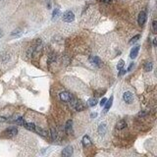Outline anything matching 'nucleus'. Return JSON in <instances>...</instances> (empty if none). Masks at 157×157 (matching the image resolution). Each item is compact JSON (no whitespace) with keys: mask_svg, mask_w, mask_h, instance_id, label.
<instances>
[{"mask_svg":"<svg viewBox=\"0 0 157 157\" xmlns=\"http://www.w3.org/2000/svg\"><path fill=\"white\" fill-rule=\"evenodd\" d=\"M126 127H127V123H126V121H124V120L119 121V122L117 123V125H116V128H117L118 130H123V129L126 128Z\"/></svg>","mask_w":157,"mask_h":157,"instance_id":"obj_11","label":"nucleus"},{"mask_svg":"<svg viewBox=\"0 0 157 157\" xmlns=\"http://www.w3.org/2000/svg\"><path fill=\"white\" fill-rule=\"evenodd\" d=\"M2 35H3V33H2V31H1V30H0V37H1V36H2Z\"/></svg>","mask_w":157,"mask_h":157,"instance_id":"obj_30","label":"nucleus"},{"mask_svg":"<svg viewBox=\"0 0 157 157\" xmlns=\"http://www.w3.org/2000/svg\"><path fill=\"white\" fill-rule=\"evenodd\" d=\"M98 133H99L100 135H104V134L106 133V126H105L104 124H101V125L99 126V128H98Z\"/></svg>","mask_w":157,"mask_h":157,"instance_id":"obj_17","label":"nucleus"},{"mask_svg":"<svg viewBox=\"0 0 157 157\" xmlns=\"http://www.w3.org/2000/svg\"><path fill=\"white\" fill-rule=\"evenodd\" d=\"M59 15H60V10H59L58 8H56V9L53 11V13H52V20H55Z\"/></svg>","mask_w":157,"mask_h":157,"instance_id":"obj_19","label":"nucleus"},{"mask_svg":"<svg viewBox=\"0 0 157 157\" xmlns=\"http://www.w3.org/2000/svg\"><path fill=\"white\" fill-rule=\"evenodd\" d=\"M138 22H139V25L140 26H142L144 25V23L146 22V14L145 12H141L140 15H139V19H138Z\"/></svg>","mask_w":157,"mask_h":157,"instance_id":"obj_4","label":"nucleus"},{"mask_svg":"<svg viewBox=\"0 0 157 157\" xmlns=\"http://www.w3.org/2000/svg\"><path fill=\"white\" fill-rule=\"evenodd\" d=\"M72 104H73V107H74L76 110H78V111H81V110L84 109V106L82 105V103H81L80 101L74 100V102H72Z\"/></svg>","mask_w":157,"mask_h":157,"instance_id":"obj_7","label":"nucleus"},{"mask_svg":"<svg viewBox=\"0 0 157 157\" xmlns=\"http://www.w3.org/2000/svg\"><path fill=\"white\" fill-rule=\"evenodd\" d=\"M82 144H83V146H89L90 144H91V141H90V140H89V138L87 137V136H84L83 138H82Z\"/></svg>","mask_w":157,"mask_h":157,"instance_id":"obj_12","label":"nucleus"},{"mask_svg":"<svg viewBox=\"0 0 157 157\" xmlns=\"http://www.w3.org/2000/svg\"><path fill=\"white\" fill-rule=\"evenodd\" d=\"M63 20L67 23H71L75 20V15L72 11H67L63 14Z\"/></svg>","mask_w":157,"mask_h":157,"instance_id":"obj_2","label":"nucleus"},{"mask_svg":"<svg viewBox=\"0 0 157 157\" xmlns=\"http://www.w3.org/2000/svg\"><path fill=\"white\" fill-rule=\"evenodd\" d=\"M123 100L128 103V104H131L134 102V94L131 92V91H126L124 94H123Z\"/></svg>","mask_w":157,"mask_h":157,"instance_id":"obj_3","label":"nucleus"},{"mask_svg":"<svg viewBox=\"0 0 157 157\" xmlns=\"http://www.w3.org/2000/svg\"><path fill=\"white\" fill-rule=\"evenodd\" d=\"M34 131H35V132H37L39 135H41V136H43V137H46V136H47V132H46L45 130H43V129L39 128V127H36V126H35Z\"/></svg>","mask_w":157,"mask_h":157,"instance_id":"obj_15","label":"nucleus"},{"mask_svg":"<svg viewBox=\"0 0 157 157\" xmlns=\"http://www.w3.org/2000/svg\"><path fill=\"white\" fill-rule=\"evenodd\" d=\"M112 103H113V96H111V97H110V99L108 100V102H106V103H105V105H104V106H105V108H104V112H105V113H106V112H107V111L111 108Z\"/></svg>","mask_w":157,"mask_h":157,"instance_id":"obj_10","label":"nucleus"},{"mask_svg":"<svg viewBox=\"0 0 157 157\" xmlns=\"http://www.w3.org/2000/svg\"><path fill=\"white\" fill-rule=\"evenodd\" d=\"M124 65H125L124 60H120V61L118 62V65H117V69H118V70H121V69L124 67Z\"/></svg>","mask_w":157,"mask_h":157,"instance_id":"obj_21","label":"nucleus"},{"mask_svg":"<svg viewBox=\"0 0 157 157\" xmlns=\"http://www.w3.org/2000/svg\"><path fill=\"white\" fill-rule=\"evenodd\" d=\"M100 1H102V2H104V3H110L112 0H100Z\"/></svg>","mask_w":157,"mask_h":157,"instance_id":"obj_28","label":"nucleus"},{"mask_svg":"<svg viewBox=\"0 0 157 157\" xmlns=\"http://www.w3.org/2000/svg\"><path fill=\"white\" fill-rule=\"evenodd\" d=\"M96 103H97V100H96V98H90V99L88 100V102H87L88 106H90V107H93V106H95V105H96Z\"/></svg>","mask_w":157,"mask_h":157,"instance_id":"obj_18","label":"nucleus"},{"mask_svg":"<svg viewBox=\"0 0 157 157\" xmlns=\"http://www.w3.org/2000/svg\"><path fill=\"white\" fill-rule=\"evenodd\" d=\"M120 71H121V72H120V73H119V75H120V76H122V75H124V74H125V73H126V71H125V70H124V69H123V68H122V69H121V70H120Z\"/></svg>","mask_w":157,"mask_h":157,"instance_id":"obj_26","label":"nucleus"},{"mask_svg":"<svg viewBox=\"0 0 157 157\" xmlns=\"http://www.w3.org/2000/svg\"><path fill=\"white\" fill-rule=\"evenodd\" d=\"M60 98H61L62 101H65V102H69V101L72 99L70 93H68V92H66V91H63V92L60 93Z\"/></svg>","mask_w":157,"mask_h":157,"instance_id":"obj_6","label":"nucleus"},{"mask_svg":"<svg viewBox=\"0 0 157 157\" xmlns=\"http://www.w3.org/2000/svg\"><path fill=\"white\" fill-rule=\"evenodd\" d=\"M24 127L30 131H33L34 132V129H35V125L33 123H25L24 124Z\"/></svg>","mask_w":157,"mask_h":157,"instance_id":"obj_13","label":"nucleus"},{"mask_svg":"<svg viewBox=\"0 0 157 157\" xmlns=\"http://www.w3.org/2000/svg\"><path fill=\"white\" fill-rule=\"evenodd\" d=\"M140 37H141V35H140V34H137L136 36H134V37H133V38L130 40V43H131V44H133V43L137 42V41L139 40V38H140Z\"/></svg>","mask_w":157,"mask_h":157,"instance_id":"obj_20","label":"nucleus"},{"mask_svg":"<svg viewBox=\"0 0 157 157\" xmlns=\"http://www.w3.org/2000/svg\"><path fill=\"white\" fill-rule=\"evenodd\" d=\"M73 154V147L72 146H66L64 149H63V151H62V155L63 156H66V157H69L71 156Z\"/></svg>","mask_w":157,"mask_h":157,"instance_id":"obj_5","label":"nucleus"},{"mask_svg":"<svg viewBox=\"0 0 157 157\" xmlns=\"http://www.w3.org/2000/svg\"><path fill=\"white\" fill-rule=\"evenodd\" d=\"M134 67H135V64H134V63H132V64L129 66V68H128V70H127V71H128V72H131V71L133 70V68H134Z\"/></svg>","mask_w":157,"mask_h":157,"instance_id":"obj_24","label":"nucleus"},{"mask_svg":"<svg viewBox=\"0 0 157 157\" xmlns=\"http://www.w3.org/2000/svg\"><path fill=\"white\" fill-rule=\"evenodd\" d=\"M139 51H140V46H136V47H134V48L132 49V51H131L130 57H131V58H133V59H135V58L138 56Z\"/></svg>","mask_w":157,"mask_h":157,"instance_id":"obj_9","label":"nucleus"},{"mask_svg":"<svg viewBox=\"0 0 157 157\" xmlns=\"http://www.w3.org/2000/svg\"><path fill=\"white\" fill-rule=\"evenodd\" d=\"M17 133H18V129L16 127H10L3 132V136L6 138H12V137L16 136Z\"/></svg>","mask_w":157,"mask_h":157,"instance_id":"obj_1","label":"nucleus"},{"mask_svg":"<svg viewBox=\"0 0 157 157\" xmlns=\"http://www.w3.org/2000/svg\"><path fill=\"white\" fill-rule=\"evenodd\" d=\"M72 125H73V122L71 120H69L67 122V124H66V127H65V130H66L67 134H71V132H72Z\"/></svg>","mask_w":157,"mask_h":157,"instance_id":"obj_14","label":"nucleus"},{"mask_svg":"<svg viewBox=\"0 0 157 157\" xmlns=\"http://www.w3.org/2000/svg\"><path fill=\"white\" fill-rule=\"evenodd\" d=\"M152 31H153V33H156L157 32V22L156 21H153V22H152Z\"/></svg>","mask_w":157,"mask_h":157,"instance_id":"obj_22","label":"nucleus"},{"mask_svg":"<svg viewBox=\"0 0 157 157\" xmlns=\"http://www.w3.org/2000/svg\"><path fill=\"white\" fill-rule=\"evenodd\" d=\"M92 118H95L96 116H97V113H91V115H90Z\"/></svg>","mask_w":157,"mask_h":157,"instance_id":"obj_27","label":"nucleus"},{"mask_svg":"<svg viewBox=\"0 0 157 157\" xmlns=\"http://www.w3.org/2000/svg\"><path fill=\"white\" fill-rule=\"evenodd\" d=\"M152 67H153V65H152L151 62H146L145 65H144V71L145 72H149V71L152 70Z\"/></svg>","mask_w":157,"mask_h":157,"instance_id":"obj_16","label":"nucleus"},{"mask_svg":"<svg viewBox=\"0 0 157 157\" xmlns=\"http://www.w3.org/2000/svg\"><path fill=\"white\" fill-rule=\"evenodd\" d=\"M106 101H107V99H106V98H102V99H101V101H100V106H104V105H105V103H106Z\"/></svg>","mask_w":157,"mask_h":157,"instance_id":"obj_23","label":"nucleus"},{"mask_svg":"<svg viewBox=\"0 0 157 157\" xmlns=\"http://www.w3.org/2000/svg\"><path fill=\"white\" fill-rule=\"evenodd\" d=\"M51 133H52V140H55L56 139V132H54V130L52 129Z\"/></svg>","mask_w":157,"mask_h":157,"instance_id":"obj_25","label":"nucleus"},{"mask_svg":"<svg viewBox=\"0 0 157 157\" xmlns=\"http://www.w3.org/2000/svg\"><path fill=\"white\" fill-rule=\"evenodd\" d=\"M156 44H157V38H154V39H153V45L156 46Z\"/></svg>","mask_w":157,"mask_h":157,"instance_id":"obj_29","label":"nucleus"},{"mask_svg":"<svg viewBox=\"0 0 157 157\" xmlns=\"http://www.w3.org/2000/svg\"><path fill=\"white\" fill-rule=\"evenodd\" d=\"M89 61H90V63L91 64H93V65H95V66H98V67H100L101 66V60L98 58V57H90L89 58Z\"/></svg>","mask_w":157,"mask_h":157,"instance_id":"obj_8","label":"nucleus"}]
</instances>
